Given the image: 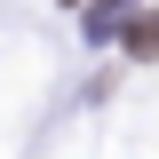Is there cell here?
<instances>
[{
  "instance_id": "cell-1",
  "label": "cell",
  "mask_w": 159,
  "mask_h": 159,
  "mask_svg": "<svg viewBox=\"0 0 159 159\" xmlns=\"http://www.w3.org/2000/svg\"><path fill=\"white\" fill-rule=\"evenodd\" d=\"M127 56H159V8L151 16H127Z\"/></svg>"
}]
</instances>
